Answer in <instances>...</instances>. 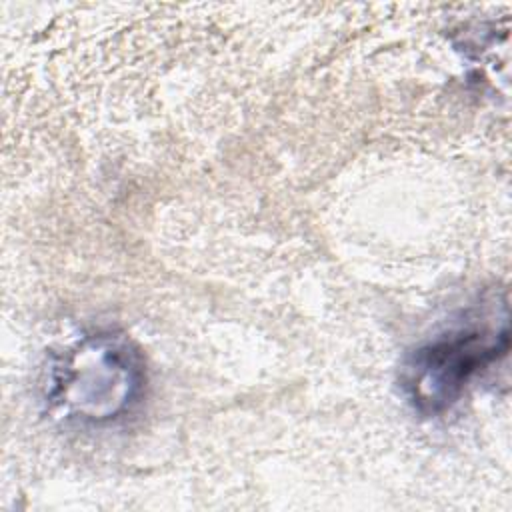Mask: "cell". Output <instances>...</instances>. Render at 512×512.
I'll use <instances>...</instances> for the list:
<instances>
[{
    "label": "cell",
    "mask_w": 512,
    "mask_h": 512,
    "mask_svg": "<svg viewBox=\"0 0 512 512\" xmlns=\"http://www.w3.org/2000/svg\"><path fill=\"white\" fill-rule=\"evenodd\" d=\"M140 352L122 336L94 334L54 364L46 400L62 418L106 424L130 412L144 390Z\"/></svg>",
    "instance_id": "obj_1"
},
{
    "label": "cell",
    "mask_w": 512,
    "mask_h": 512,
    "mask_svg": "<svg viewBox=\"0 0 512 512\" xmlns=\"http://www.w3.org/2000/svg\"><path fill=\"white\" fill-rule=\"evenodd\" d=\"M510 346L508 312L492 320H470L412 350L400 368V386L412 408L440 414L460 400L466 386Z\"/></svg>",
    "instance_id": "obj_2"
}]
</instances>
